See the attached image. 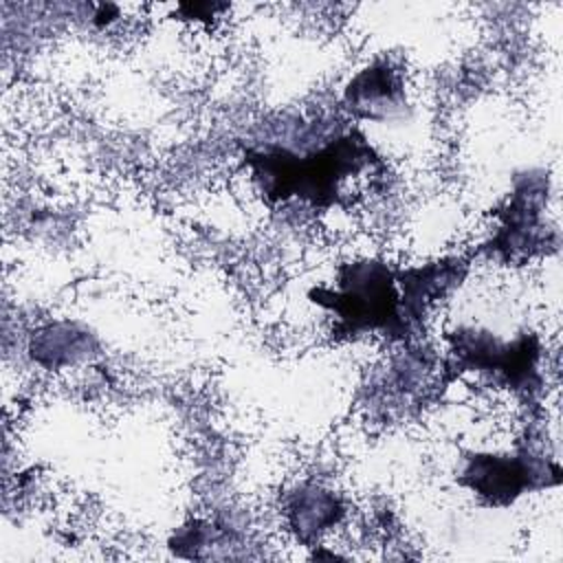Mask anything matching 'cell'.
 Returning <instances> with one entry per match:
<instances>
[{"label":"cell","instance_id":"obj_1","mask_svg":"<svg viewBox=\"0 0 563 563\" xmlns=\"http://www.w3.org/2000/svg\"><path fill=\"white\" fill-rule=\"evenodd\" d=\"M244 163L268 202L341 205V185L380 163L365 134L345 121L297 123V132L244 147Z\"/></svg>","mask_w":563,"mask_h":563},{"label":"cell","instance_id":"obj_2","mask_svg":"<svg viewBox=\"0 0 563 563\" xmlns=\"http://www.w3.org/2000/svg\"><path fill=\"white\" fill-rule=\"evenodd\" d=\"M310 301L334 314V334H380L407 341L420 330L405 288V268L383 260H354L339 266L334 288H312Z\"/></svg>","mask_w":563,"mask_h":563},{"label":"cell","instance_id":"obj_3","mask_svg":"<svg viewBox=\"0 0 563 563\" xmlns=\"http://www.w3.org/2000/svg\"><path fill=\"white\" fill-rule=\"evenodd\" d=\"M451 356L457 369L486 372L510 389L532 394L541 385L537 369L539 339L523 334L512 343H504L490 332L460 328L451 336Z\"/></svg>","mask_w":563,"mask_h":563},{"label":"cell","instance_id":"obj_4","mask_svg":"<svg viewBox=\"0 0 563 563\" xmlns=\"http://www.w3.org/2000/svg\"><path fill=\"white\" fill-rule=\"evenodd\" d=\"M457 482L490 506H508L526 490L559 484L561 471L554 462L526 449L517 453H475L466 460Z\"/></svg>","mask_w":563,"mask_h":563},{"label":"cell","instance_id":"obj_5","mask_svg":"<svg viewBox=\"0 0 563 563\" xmlns=\"http://www.w3.org/2000/svg\"><path fill=\"white\" fill-rule=\"evenodd\" d=\"M545 200L548 178L541 172L519 176L510 200L497 213L499 227L486 246L508 264H526L552 246L543 224Z\"/></svg>","mask_w":563,"mask_h":563},{"label":"cell","instance_id":"obj_6","mask_svg":"<svg viewBox=\"0 0 563 563\" xmlns=\"http://www.w3.org/2000/svg\"><path fill=\"white\" fill-rule=\"evenodd\" d=\"M343 103L354 119L376 123L402 119L409 108L402 77L387 59H378L354 75L345 86Z\"/></svg>","mask_w":563,"mask_h":563},{"label":"cell","instance_id":"obj_7","mask_svg":"<svg viewBox=\"0 0 563 563\" xmlns=\"http://www.w3.org/2000/svg\"><path fill=\"white\" fill-rule=\"evenodd\" d=\"M286 515L295 534L301 541L310 543L312 539H317L321 532H325L339 521V517L343 515V508L330 490H321L317 486H303L297 493H290V499L286 504Z\"/></svg>","mask_w":563,"mask_h":563}]
</instances>
